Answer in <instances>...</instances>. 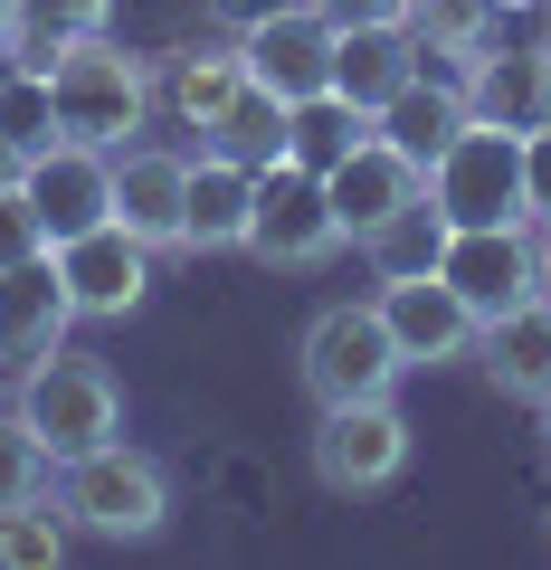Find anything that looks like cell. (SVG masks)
I'll use <instances>...</instances> for the list:
<instances>
[{
    "instance_id": "6da1fadb",
    "label": "cell",
    "mask_w": 551,
    "mask_h": 570,
    "mask_svg": "<svg viewBox=\"0 0 551 570\" xmlns=\"http://www.w3.org/2000/svg\"><path fill=\"white\" fill-rule=\"evenodd\" d=\"M48 96H58V134L96 142V153H124V142H144L163 86H152V58H134L115 29H96V39H67L48 58Z\"/></svg>"
},
{
    "instance_id": "7a4b0ae2",
    "label": "cell",
    "mask_w": 551,
    "mask_h": 570,
    "mask_svg": "<svg viewBox=\"0 0 551 570\" xmlns=\"http://www.w3.org/2000/svg\"><path fill=\"white\" fill-rule=\"evenodd\" d=\"M48 494H58V513H67L77 532H96V542H152V532L171 523V475H163V456L124 448V438H105V448H86V456H58Z\"/></svg>"
},
{
    "instance_id": "3957f363",
    "label": "cell",
    "mask_w": 551,
    "mask_h": 570,
    "mask_svg": "<svg viewBox=\"0 0 551 570\" xmlns=\"http://www.w3.org/2000/svg\"><path fill=\"white\" fill-rule=\"evenodd\" d=\"M295 381H305L314 409H343V400H390V390L409 381V362H400V343H390L381 305H371V295H352V305H324V314L305 324Z\"/></svg>"
},
{
    "instance_id": "277c9868",
    "label": "cell",
    "mask_w": 551,
    "mask_h": 570,
    "mask_svg": "<svg viewBox=\"0 0 551 570\" xmlns=\"http://www.w3.org/2000/svg\"><path fill=\"white\" fill-rule=\"evenodd\" d=\"M20 419L48 438V456H86V448H105V438H124V381L96 352L58 343L48 362L20 371Z\"/></svg>"
},
{
    "instance_id": "5b68a950",
    "label": "cell",
    "mask_w": 551,
    "mask_h": 570,
    "mask_svg": "<svg viewBox=\"0 0 551 570\" xmlns=\"http://www.w3.org/2000/svg\"><path fill=\"white\" fill-rule=\"evenodd\" d=\"M314 485L343 494V504H371V494H390L409 475V419L400 400H343V409H314Z\"/></svg>"
},
{
    "instance_id": "8992f818",
    "label": "cell",
    "mask_w": 551,
    "mask_h": 570,
    "mask_svg": "<svg viewBox=\"0 0 551 570\" xmlns=\"http://www.w3.org/2000/svg\"><path fill=\"white\" fill-rule=\"evenodd\" d=\"M429 200L447 209V228H504V219H532L523 200V134L513 124H475L429 163Z\"/></svg>"
},
{
    "instance_id": "52a82bcc",
    "label": "cell",
    "mask_w": 551,
    "mask_h": 570,
    "mask_svg": "<svg viewBox=\"0 0 551 570\" xmlns=\"http://www.w3.org/2000/svg\"><path fill=\"white\" fill-rule=\"evenodd\" d=\"M333 247H343V219H333L324 171H305V163H266V171H257V200H247V257H257V266H286V276H305V266H324Z\"/></svg>"
},
{
    "instance_id": "ba28073f",
    "label": "cell",
    "mask_w": 551,
    "mask_h": 570,
    "mask_svg": "<svg viewBox=\"0 0 551 570\" xmlns=\"http://www.w3.org/2000/svg\"><path fill=\"white\" fill-rule=\"evenodd\" d=\"M333 39H343V29H333L314 0H266L257 20L238 29V58H247V77H257L266 96L305 105V96L333 86Z\"/></svg>"
},
{
    "instance_id": "9c48e42d",
    "label": "cell",
    "mask_w": 551,
    "mask_h": 570,
    "mask_svg": "<svg viewBox=\"0 0 551 570\" xmlns=\"http://www.w3.org/2000/svg\"><path fill=\"white\" fill-rule=\"evenodd\" d=\"M58 276H67V305H77V324H124V314L152 295V247L134 238L124 219H105V228L58 238Z\"/></svg>"
},
{
    "instance_id": "30bf717a",
    "label": "cell",
    "mask_w": 551,
    "mask_h": 570,
    "mask_svg": "<svg viewBox=\"0 0 551 570\" xmlns=\"http://www.w3.org/2000/svg\"><path fill=\"white\" fill-rule=\"evenodd\" d=\"M381 324L400 343L409 371H437V362H475V305L456 295L447 276H381Z\"/></svg>"
},
{
    "instance_id": "8fae6325",
    "label": "cell",
    "mask_w": 551,
    "mask_h": 570,
    "mask_svg": "<svg viewBox=\"0 0 551 570\" xmlns=\"http://www.w3.org/2000/svg\"><path fill=\"white\" fill-rule=\"evenodd\" d=\"M20 190H29V209H39L48 247H58V238H77V228H105V219H115V153L58 134L48 153H29Z\"/></svg>"
},
{
    "instance_id": "7c38bea8",
    "label": "cell",
    "mask_w": 551,
    "mask_h": 570,
    "mask_svg": "<svg viewBox=\"0 0 551 570\" xmlns=\"http://www.w3.org/2000/svg\"><path fill=\"white\" fill-rule=\"evenodd\" d=\"M437 276L456 285L475 305V324H485L494 305H513V295H532L542 285V228L532 219H504V228H456L447 257H437Z\"/></svg>"
},
{
    "instance_id": "4fadbf2b",
    "label": "cell",
    "mask_w": 551,
    "mask_h": 570,
    "mask_svg": "<svg viewBox=\"0 0 551 570\" xmlns=\"http://www.w3.org/2000/svg\"><path fill=\"white\" fill-rule=\"evenodd\" d=\"M77 305H67V276H58V247L39 257H10L0 266V371H29L67 343Z\"/></svg>"
},
{
    "instance_id": "5bb4252c",
    "label": "cell",
    "mask_w": 551,
    "mask_h": 570,
    "mask_svg": "<svg viewBox=\"0 0 551 570\" xmlns=\"http://www.w3.org/2000/svg\"><path fill=\"white\" fill-rule=\"evenodd\" d=\"M475 371L523 409L551 390V285H532V295H513L475 324Z\"/></svg>"
},
{
    "instance_id": "9a60e30c",
    "label": "cell",
    "mask_w": 551,
    "mask_h": 570,
    "mask_svg": "<svg viewBox=\"0 0 551 570\" xmlns=\"http://www.w3.org/2000/svg\"><path fill=\"white\" fill-rule=\"evenodd\" d=\"M324 190H333V219H343V247H362L371 228L390 219V209H409L419 190H429V171L409 163L400 142H381V134H371V142H352L343 163L324 171Z\"/></svg>"
},
{
    "instance_id": "2e32d148",
    "label": "cell",
    "mask_w": 551,
    "mask_h": 570,
    "mask_svg": "<svg viewBox=\"0 0 551 570\" xmlns=\"http://www.w3.org/2000/svg\"><path fill=\"white\" fill-rule=\"evenodd\" d=\"M181 190H190V153H163V142H124L115 153V219L152 257H181Z\"/></svg>"
},
{
    "instance_id": "e0dca14e",
    "label": "cell",
    "mask_w": 551,
    "mask_h": 570,
    "mask_svg": "<svg viewBox=\"0 0 551 570\" xmlns=\"http://www.w3.org/2000/svg\"><path fill=\"white\" fill-rule=\"evenodd\" d=\"M247 200H257V171L200 142V153H190V190H181V257H228V247H247Z\"/></svg>"
},
{
    "instance_id": "ac0fdd59",
    "label": "cell",
    "mask_w": 551,
    "mask_h": 570,
    "mask_svg": "<svg viewBox=\"0 0 551 570\" xmlns=\"http://www.w3.org/2000/svg\"><path fill=\"white\" fill-rule=\"evenodd\" d=\"M466 115H475V124H513V134H532V124L551 115V39H523V48L494 39L485 58L466 67Z\"/></svg>"
},
{
    "instance_id": "d6986e66",
    "label": "cell",
    "mask_w": 551,
    "mask_h": 570,
    "mask_svg": "<svg viewBox=\"0 0 551 570\" xmlns=\"http://www.w3.org/2000/svg\"><path fill=\"white\" fill-rule=\"evenodd\" d=\"M419 67H429V48H419V29H409V20H390V29H343V39H333V96H352L362 115H381Z\"/></svg>"
},
{
    "instance_id": "ffe728a7",
    "label": "cell",
    "mask_w": 551,
    "mask_h": 570,
    "mask_svg": "<svg viewBox=\"0 0 551 570\" xmlns=\"http://www.w3.org/2000/svg\"><path fill=\"white\" fill-rule=\"evenodd\" d=\"M371 134H381V142H400L409 163L429 171L437 153H447V142L466 134V77H429V67H419V77H409L400 96H390L381 115H371Z\"/></svg>"
},
{
    "instance_id": "44dd1931",
    "label": "cell",
    "mask_w": 551,
    "mask_h": 570,
    "mask_svg": "<svg viewBox=\"0 0 551 570\" xmlns=\"http://www.w3.org/2000/svg\"><path fill=\"white\" fill-rule=\"evenodd\" d=\"M163 115L181 124V134H209V124L228 115V96L247 86V58H238V39L228 48H181V58H163Z\"/></svg>"
},
{
    "instance_id": "7402d4cb",
    "label": "cell",
    "mask_w": 551,
    "mask_h": 570,
    "mask_svg": "<svg viewBox=\"0 0 551 570\" xmlns=\"http://www.w3.org/2000/svg\"><path fill=\"white\" fill-rule=\"evenodd\" d=\"M447 238H456V228H447V209H437L429 190H419L409 209H390V219L362 238V266H371V276H437Z\"/></svg>"
},
{
    "instance_id": "603a6c76",
    "label": "cell",
    "mask_w": 551,
    "mask_h": 570,
    "mask_svg": "<svg viewBox=\"0 0 551 570\" xmlns=\"http://www.w3.org/2000/svg\"><path fill=\"white\" fill-rule=\"evenodd\" d=\"M286 115H295L286 96H266V86L247 77L238 96H228V115L209 124L200 142H209V153H228V163H247V171H266V163H286Z\"/></svg>"
},
{
    "instance_id": "cb8c5ba5",
    "label": "cell",
    "mask_w": 551,
    "mask_h": 570,
    "mask_svg": "<svg viewBox=\"0 0 551 570\" xmlns=\"http://www.w3.org/2000/svg\"><path fill=\"white\" fill-rule=\"evenodd\" d=\"M352 142H371V115H362L352 96H333V86L286 115V163H305V171H333Z\"/></svg>"
},
{
    "instance_id": "d4e9b609",
    "label": "cell",
    "mask_w": 551,
    "mask_h": 570,
    "mask_svg": "<svg viewBox=\"0 0 551 570\" xmlns=\"http://www.w3.org/2000/svg\"><path fill=\"white\" fill-rule=\"evenodd\" d=\"M409 29H419V48H429V58H456V77H466V67L504 39V10H494V0H419V10H409Z\"/></svg>"
},
{
    "instance_id": "484cf974",
    "label": "cell",
    "mask_w": 551,
    "mask_h": 570,
    "mask_svg": "<svg viewBox=\"0 0 551 570\" xmlns=\"http://www.w3.org/2000/svg\"><path fill=\"white\" fill-rule=\"evenodd\" d=\"M0 142H20V153H48V142H58V96H48L39 58L0 67Z\"/></svg>"
},
{
    "instance_id": "4316f807",
    "label": "cell",
    "mask_w": 551,
    "mask_h": 570,
    "mask_svg": "<svg viewBox=\"0 0 551 570\" xmlns=\"http://www.w3.org/2000/svg\"><path fill=\"white\" fill-rule=\"evenodd\" d=\"M67 542H77V523L58 513V494H39V504H10V513H0V570H58Z\"/></svg>"
},
{
    "instance_id": "83f0119b",
    "label": "cell",
    "mask_w": 551,
    "mask_h": 570,
    "mask_svg": "<svg viewBox=\"0 0 551 570\" xmlns=\"http://www.w3.org/2000/svg\"><path fill=\"white\" fill-rule=\"evenodd\" d=\"M48 475H58V456H48V438L20 419V409H0V513L10 504H39Z\"/></svg>"
},
{
    "instance_id": "f1b7e54d",
    "label": "cell",
    "mask_w": 551,
    "mask_h": 570,
    "mask_svg": "<svg viewBox=\"0 0 551 570\" xmlns=\"http://www.w3.org/2000/svg\"><path fill=\"white\" fill-rule=\"evenodd\" d=\"M20 20H29V39H20V58H58L67 39H96V29H115V0H20Z\"/></svg>"
},
{
    "instance_id": "f546056e",
    "label": "cell",
    "mask_w": 551,
    "mask_h": 570,
    "mask_svg": "<svg viewBox=\"0 0 551 570\" xmlns=\"http://www.w3.org/2000/svg\"><path fill=\"white\" fill-rule=\"evenodd\" d=\"M39 247H48V228H39V209H29V190H0V266L39 257Z\"/></svg>"
},
{
    "instance_id": "4dcf8cb0",
    "label": "cell",
    "mask_w": 551,
    "mask_h": 570,
    "mask_svg": "<svg viewBox=\"0 0 551 570\" xmlns=\"http://www.w3.org/2000/svg\"><path fill=\"white\" fill-rule=\"evenodd\" d=\"M523 200H532V228H551V115L523 134Z\"/></svg>"
},
{
    "instance_id": "1f68e13d",
    "label": "cell",
    "mask_w": 551,
    "mask_h": 570,
    "mask_svg": "<svg viewBox=\"0 0 551 570\" xmlns=\"http://www.w3.org/2000/svg\"><path fill=\"white\" fill-rule=\"evenodd\" d=\"M314 10H324L333 29H390V20H409L419 0H314Z\"/></svg>"
},
{
    "instance_id": "d6a6232c",
    "label": "cell",
    "mask_w": 551,
    "mask_h": 570,
    "mask_svg": "<svg viewBox=\"0 0 551 570\" xmlns=\"http://www.w3.org/2000/svg\"><path fill=\"white\" fill-rule=\"evenodd\" d=\"M20 39H29V20H20V0H0V58H20Z\"/></svg>"
},
{
    "instance_id": "836d02e7",
    "label": "cell",
    "mask_w": 551,
    "mask_h": 570,
    "mask_svg": "<svg viewBox=\"0 0 551 570\" xmlns=\"http://www.w3.org/2000/svg\"><path fill=\"white\" fill-rule=\"evenodd\" d=\"M20 171H29V153H20V142H0V190H20Z\"/></svg>"
},
{
    "instance_id": "e575fe53",
    "label": "cell",
    "mask_w": 551,
    "mask_h": 570,
    "mask_svg": "<svg viewBox=\"0 0 551 570\" xmlns=\"http://www.w3.org/2000/svg\"><path fill=\"white\" fill-rule=\"evenodd\" d=\"M532 419H542V448H551V390H542V400H532Z\"/></svg>"
},
{
    "instance_id": "d590c367",
    "label": "cell",
    "mask_w": 551,
    "mask_h": 570,
    "mask_svg": "<svg viewBox=\"0 0 551 570\" xmlns=\"http://www.w3.org/2000/svg\"><path fill=\"white\" fill-rule=\"evenodd\" d=\"M494 10H504V20H513V10H542V0H494Z\"/></svg>"
},
{
    "instance_id": "8d00e7d4",
    "label": "cell",
    "mask_w": 551,
    "mask_h": 570,
    "mask_svg": "<svg viewBox=\"0 0 551 570\" xmlns=\"http://www.w3.org/2000/svg\"><path fill=\"white\" fill-rule=\"evenodd\" d=\"M542 285H551V228H542Z\"/></svg>"
},
{
    "instance_id": "74e56055",
    "label": "cell",
    "mask_w": 551,
    "mask_h": 570,
    "mask_svg": "<svg viewBox=\"0 0 551 570\" xmlns=\"http://www.w3.org/2000/svg\"><path fill=\"white\" fill-rule=\"evenodd\" d=\"M542 523H551V513H542Z\"/></svg>"
}]
</instances>
